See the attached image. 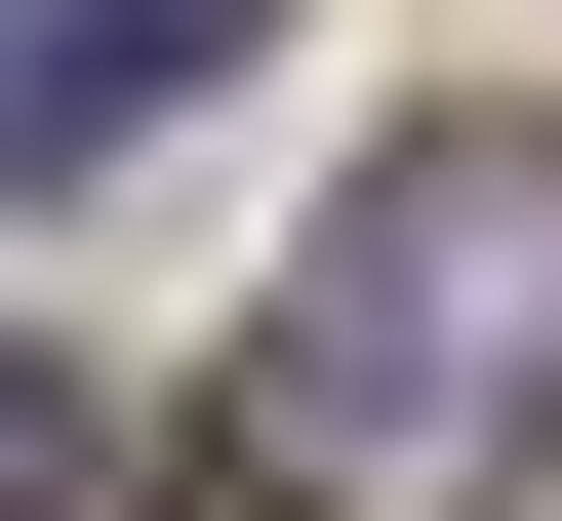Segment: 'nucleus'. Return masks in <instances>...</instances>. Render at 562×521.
<instances>
[{
	"label": "nucleus",
	"instance_id": "f257e3e1",
	"mask_svg": "<svg viewBox=\"0 0 562 521\" xmlns=\"http://www.w3.org/2000/svg\"><path fill=\"white\" fill-rule=\"evenodd\" d=\"M562 482V121H402L241 321V521H522Z\"/></svg>",
	"mask_w": 562,
	"mask_h": 521
},
{
	"label": "nucleus",
	"instance_id": "7ed1b4c3",
	"mask_svg": "<svg viewBox=\"0 0 562 521\" xmlns=\"http://www.w3.org/2000/svg\"><path fill=\"white\" fill-rule=\"evenodd\" d=\"M0 521H121V401L81 361H0Z\"/></svg>",
	"mask_w": 562,
	"mask_h": 521
},
{
	"label": "nucleus",
	"instance_id": "f03ea898",
	"mask_svg": "<svg viewBox=\"0 0 562 521\" xmlns=\"http://www.w3.org/2000/svg\"><path fill=\"white\" fill-rule=\"evenodd\" d=\"M201 41H281V0H41V41H0V161H121Z\"/></svg>",
	"mask_w": 562,
	"mask_h": 521
}]
</instances>
